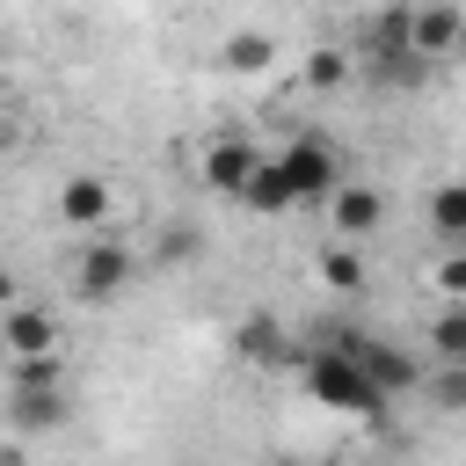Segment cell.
Here are the masks:
<instances>
[{"instance_id": "6da1fadb", "label": "cell", "mask_w": 466, "mask_h": 466, "mask_svg": "<svg viewBox=\"0 0 466 466\" xmlns=\"http://www.w3.org/2000/svg\"><path fill=\"white\" fill-rule=\"evenodd\" d=\"M306 364V393L320 400V408H342V415H364V422H386V408H393V393L364 371V357L357 350H342V342H328V350H306L299 357Z\"/></svg>"}, {"instance_id": "7a4b0ae2", "label": "cell", "mask_w": 466, "mask_h": 466, "mask_svg": "<svg viewBox=\"0 0 466 466\" xmlns=\"http://www.w3.org/2000/svg\"><path fill=\"white\" fill-rule=\"evenodd\" d=\"M131 248L102 226V233H87V248H80V269H73V284H80V299H95V306H109V299H124L131 291Z\"/></svg>"}, {"instance_id": "3957f363", "label": "cell", "mask_w": 466, "mask_h": 466, "mask_svg": "<svg viewBox=\"0 0 466 466\" xmlns=\"http://www.w3.org/2000/svg\"><path fill=\"white\" fill-rule=\"evenodd\" d=\"M277 167H284V182H291L299 204H320V197L342 189V160H335L328 138H291V146L277 153Z\"/></svg>"}, {"instance_id": "277c9868", "label": "cell", "mask_w": 466, "mask_h": 466, "mask_svg": "<svg viewBox=\"0 0 466 466\" xmlns=\"http://www.w3.org/2000/svg\"><path fill=\"white\" fill-rule=\"evenodd\" d=\"M109 211H116V197H109L102 175H66V182H58V226H73V233H102Z\"/></svg>"}, {"instance_id": "5b68a950", "label": "cell", "mask_w": 466, "mask_h": 466, "mask_svg": "<svg viewBox=\"0 0 466 466\" xmlns=\"http://www.w3.org/2000/svg\"><path fill=\"white\" fill-rule=\"evenodd\" d=\"M335 342H342V350H357V357H364V371H371L393 400L422 386V364H415L408 350H393V342H379V335H335Z\"/></svg>"}, {"instance_id": "8992f818", "label": "cell", "mask_w": 466, "mask_h": 466, "mask_svg": "<svg viewBox=\"0 0 466 466\" xmlns=\"http://www.w3.org/2000/svg\"><path fill=\"white\" fill-rule=\"evenodd\" d=\"M255 167H262V153H255L248 138H218V146L204 153V189H218V197H248Z\"/></svg>"}, {"instance_id": "52a82bcc", "label": "cell", "mask_w": 466, "mask_h": 466, "mask_svg": "<svg viewBox=\"0 0 466 466\" xmlns=\"http://www.w3.org/2000/svg\"><path fill=\"white\" fill-rule=\"evenodd\" d=\"M371 73H379L386 87H422L430 51H415V36H371Z\"/></svg>"}, {"instance_id": "ba28073f", "label": "cell", "mask_w": 466, "mask_h": 466, "mask_svg": "<svg viewBox=\"0 0 466 466\" xmlns=\"http://www.w3.org/2000/svg\"><path fill=\"white\" fill-rule=\"evenodd\" d=\"M0 342H7V357H51V350H58V320L36 313V306H7Z\"/></svg>"}, {"instance_id": "9c48e42d", "label": "cell", "mask_w": 466, "mask_h": 466, "mask_svg": "<svg viewBox=\"0 0 466 466\" xmlns=\"http://www.w3.org/2000/svg\"><path fill=\"white\" fill-rule=\"evenodd\" d=\"M328 211H335V233H379V218H386V197L371 189V182H342L335 197H328Z\"/></svg>"}, {"instance_id": "30bf717a", "label": "cell", "mask_w": 466, "mask_h": 466, "mask_svg": "<svg viewBox=\"0 0 466 466\" xmlns=\"http://www.w3.org/2000/svg\"><path fill=\"white\" fill-rule=\"evenodd\" d=\"M430 233L451 240V248H466V182H437L430 189Z\"/></svg>"}, {"instance_id": "8fae6325", "label": "cell", "mask_w": 466, "mask_h": 466, "mask_svg": "<svg viewBox=\"0 0 466 466\" xmlns=\"http://www.w3.org/2000/svg\"><path fill=\"white\" fill-rule=\"evenodd\" d=\"M459 7H415V51H430V58H444L451 44H459Z\"/></svg>"}, {"instance_id": "7c38bea8", "label": "cell", "mask_w": 466, "mask_h": 466, "mask_svg": "<svg viewBox=\"0 0 466 466\" xmlns=\"http://www.w3.org/2000/svg\"><path fill=\"white\" fill-rule=\"evenodd\" d=\"M233 350H240L248 364H269V357H291V342L277 335V320H269V313H255V320H240V328H233Z\"/></svg>"}, {"instance_id": "4fadbf2b", "label": "cell", "mask_w": 466, "mask_h": 466, "mask_svg": "<svg viewBox=\"0 0 466 466\" xmlns=\"http://www.w3.org/2000/svg\"><path fill=\"white\" fill-rule=\"evenodd\" d=\"M218 58H226V66H233V73H262V66H269V58H277V44H269V36H262V29H233V36H226V44H218Z\"/></svg>"}, {"instance_id": "5bb4252c", "label": "cell", "mask_w": 466, "mask_h": 466, "mask_svg": "<svg viewBox=\"0 0 466 466\" xmlns=\"http://www.w3.org/2000/svg\"><path fill=\"white\" fill-rule=\"evenodd\" d=\"M342 80H350V51H335V44H313V51H306V87H313V95H335Z\"/></svg>"}, {"instance_id": "9a60e30c", "label": "cell", "mask_w": 466, "mask_h": 466, "mask_svg": "<svg viewBox=\"0 0 466 466\" xmlns=\"http://www.w3.org/2000/svg\"><path fill=\"white\" fill-rule=\"evenodd\" d=\"M240 204H255V211H291V204H299V197H291V182H284V167H277V160H262V167H255V182H248V197H240Z\"/></svg>"}, {"instance_id": "2e32d148", "label": "cell", "mask_w": 466, "mask_h": 466, "mask_svg": "<svg viewBox=\"0 0 466 466\" xmlns=\"http://www.w3.org/2000/svg\"><path fill=\"white\" fill-rule=\"evenodd\" d=\"M430 400H437V408H451V415L466 408V357H444V364H437V379H430Z\"/></svg>"}, {"instance_id": "e0dca14e", "label": "cell", "mask_w": 466, "mask_h": 466, "mask_svg": "<svg viewBox=\"0 0 466 466\" xmlns=\"http://www.w3.org/2000/svg\"><path fill=\"white\" fill-rule=\"evenodd\" d=\"M430 350H437V357H466V299L437 313V328H430Z\"/></svg>"}, {"instance_id": "ac0fdd59", "label": "cell", "mask_w": 466, "mask_h": 466, "mask_svg": "<svg viewBox=\"0 0 466 466\" xmlns=\"http://www.w3.org/2000/svg\"><path fill=\"white\" fill-rule=\"evenodd\" d=\"M320 277H328L335 291H364V262H357L350 248H328V255H320Z\"/></svg>"}, {"instance_id": "d6986e66", "label": "cell", "mask_w": 466, "mask_h": 466, "mask_svg": "<svg viewBox=\"0 0 466 466\" xmlns=\"http://www.w3.org/2000/svg\"><path fill=\"white\" fill-rule=\"evenodd\" d=\"M437 291L466 299V248H451V255H444V269H437Z\"/></svg>"}, {"instance_id": "ffe728a7", "label": "cell", "mask_w": 466, "mask_h": 466, "mask_svg": "<svg viewBox=\"0 0 466 466\" xmlns=\"http://www.w3.org/2000/svg\"><path fill=\"white\" fill-rule=\"evenodd\" d=\"M160 255H167V262H175V255H197V240H189V226H175V233L160 240Z\"/></svg>"}]
</instances>
